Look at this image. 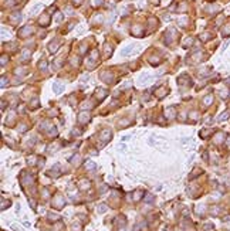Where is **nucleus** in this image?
Returning a JSON list of instances; mask_svg holds the SVG:
<instances>
[{
    "label": "nucleus",
    "instance_id": "nucleus-3",
    "mask_svg": "<svg viewBox=\"0 0 230 231\" xmlns=\"http://www.w3.org/2000/svg\"><path fill=\"white\" fill-rule=\"evenodd\" d=\"M85 169L94 170V169H95V163H92V162H87V163H85Z\"/></svg>",
    "mask_w": 230,
    "mask_h": 231
},
{
    "label": "nucleus",
    "instance_id": "nucleus-1",
    "mask_svg": "<svg viewBox=\"0 0 230 231\" xmlns=\"http://www.w3.org/2000/svg\"><path fill=\"white\" fill-rule=\"evenodd\" d=\"M134 47L135 46H128L126 48H124L122 51H121V55H124V57H126V55H129L132 51H134Z\"/></svg>",
    "mask_w": 230,
    "mask_h": 231
},
{
    "label": "nucleus",
    "instance_id": "nucleus-5",
    "mask_svg": "<svg viewBox=\"0 0 230 231\" xmlns=\"http://www.w3.org/2000/svg\"><path fill=\"white\" fill-rule=\"evenodd\" d=\"M60 87H61L60 84H57V82L54 84V91H56V92H57V94H60V92H61V91H62V88H60Z\"/></svg>",
    "mask_w": 230,
    "mask_h": 231
},
{
    "label": "nucleus",
    "instance_id": "nucleus-4",
    "mask_svg": "<svg viewBox=\"0 0 230 231\" xmlns=\"http://www.w3.org/2000/svg\"><path fill=\"white\" fill-rule=\"evenodd\" d=\"M230 115H229V112H224V113H222L219 118H217V121H224V119H227Z\"/></svg>",
    "mask_w": 230,
    "mask_h": 231
},
{
    "label": "nucleus",
    "instance_id": "nucleus-8",
    "mask_svg": "<svg viewBox=\"0 0 230 231\" xmlns=\"http://www.w3.org/2000/svg\"><path fill=\"white\" fill-rule=\"evenodd\" d=\"M105 210H107V206H105V204H101V206L98 207V211H99V213H104Z\"/></svg>",
    "mask_w": 230,
    "mask_h": 231
},
{
    "label": "nucleus",
    "instance_id": "nucleus-10",
    "mask_svg": "<svg viewBox=\"0 0 230 231\" xmlns=\"http://www.w3.org/2000/svg\"><path fill=\"white\" fill-rule=\"evenodd\" d=\"M203 102H205L206 105H207V104H210V102H212V96H210V95H209V96H206V99H205Z\"/></svg>",
    "mask_w": 230,
    "mask_h": 231
},
{
    "label": "nucleus",
    "instance_id": "nucleus-11",
    "mask_svg": "<svg viewBox=\"0 0 230 231\" xmlns=\"http://www.w3.org/2000/svg\"><path fill=\"white\" fill-rule=\"evenodd\" d=\"M48 218H50V220H58L60 217L57 216V214H50V216H48Z\"/></svg>",
    "mask_w": 230,
    "mask_h": 231
},
{
    "label": "nucleus",
    "instance_id": "nucleus-12",
    "mask_svg": "<svg viewBox=\"0 0 230 231\" xmlns=\"http://www.w3.org/2000/svg\"><path fill=\"white\" fill-rule=\"evenodd\" d=\"M88 186H90V183H88V182L85 183V180H82V183H81V189H85V187H88Z\"/></svg>",
    "mask_w": 230,
    "mask_h": 231
},
{
    "label": "nucleus",
    "instance_id": "nucleus-7",
    "mask_svg": "<svg viewBox=\"0 0 230 231\" xmlns=\"http://www.w3.org/2000/svg\"><path fill=\"white\" fill-rule=\"evenodd\" d=\"M145 201H146V203H152V201H153V196H152V194H146Z\"/></svg>",
    "mask_w": 230,
    "mask_h": 231
},
{
    "label": "nucleus",
    "instance_id": "nucleus-13",
    "mask_svg": "<svg viewBox=\"0 0 230 231\" xmlns=\"http://www.w3.org/2000/svg\"><path fill=\"white\" fill-rule=\"evenodd\" d=\"M139 197H141V191H137V193H135V197H134V199H135V201L139 200Z\"/></svg>",
    "mask_w": 230,
    "mask_h": 231
},
{
    "label": "nucleus",
    "instance_id": "nucleus-9",
    "mask_svg": "<svg viewBox=\"0 0 230 231\" xmlns=\"http://www.w3.org/2000/svg\"><path fill=\"white\" fill-rule=\"evenodd\" d=\"M40 7H41V4H37V6H34V9L31 10V14H34V13H36V12H37V10H38Z\"/></svg>",
    "mask_w": 230,
    "mask_h": 231
},
{
    "label": "nucleus",
    "instance_id": "nucleus-2",
    "mask_svg": "<svg viewBox=\"0 0 230 231\" xmlns=\"http://www.w3.org/2000/svg\"><path fill=\"white\" fill-rule=\"evenodd\" d=\"M78 119H80V122H88V119H90V115L88 113H81L80 116H78Z\"/></svg>",
    "mask_w": 230,
    "mask_h": 231
},
{
    "label": "nucleus",
    "instance_id": "nucleus-14",
    "mask_svg": "<svg viewBox=\"0 0 230 231\" xmlns=\"http://www.w3.org/2000/svg\"><path fill=\"white\" fill-rule=\"evenodd\" d=\"M229 220H230V216H227V217H224V218H223V221H229Z\"/></svg>",
    "mask_w": 230,
    "mask_h": 231
},
{
    "label": "nucleus",
    "instance_id": "nucleus-6",
    "mask_svg": "<svg viewBox=\"0 0 230 231\" xmlns=\"http://www.w3.org/2000/svg\"><path fill=\"white\" fill-rule=\"evenodd\" d=\"M153 79V77H143V78H141V82H149V81H152Z\"/></svg>",
    "mask_w": 230,
    "mask_h": 231
}]
</instances>
